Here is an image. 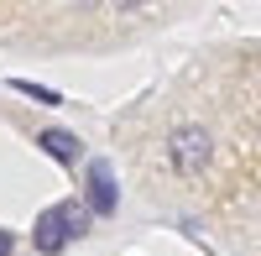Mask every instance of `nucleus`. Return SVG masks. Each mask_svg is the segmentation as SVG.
Wrapping results in <instances>:
<instances>
[{
    "instance_id": "nucleus-1",
    "label": "nucleus",
    "mask_w": 261,
    "mask_h": 256,
    "mask_svg": "<svg viewBox=\"0 0 261 256\" xmlns=\"http://www.w3.org/2000/svg\"><path fill=\"white\" fill-rule=\"evenodd\" d=\"M167 157H172V167H178L183 178H199L214 162V136L204 125H178V131L167 136Z\"/></svg>"
},
{
    "instance_id": "nucleus-2",
    "label": "nucleus",
    "mask_w": 261,
    "mask_h": 256,
    "mask_svg": "<svg viewBox=\"0 0 261 256\" xmlns=\"http://www.w3.org/2000/svg\"><path fill=\"white\" fill-rule=\"evenodd\" d=\"M84 188H89V194H84V204H89V215H115V204H120V194H115V173H110V162H105V157H94L89 162V183H84Z\"/></svg>"
},
{
    "instance_id": "nucleus-3",
    "label": "nucleus",
    "mask_w": 261,
    "mask_h": 256,
    "mask_svg": "<svg viewBox=\"0 0 261 256\" xmlns=\"http://www.w3.org/2000/svg\"><path fill=\"white\" fill-rule=\"evenodd\" d=\"M32 241H37V251H42V256H58L63 246H68V225H63V209H58V204L37 215V225H32Z\"/></svg>"
},
{
    "instance_id": "nucleus-4",
    "label": "nucleus",
    "mask_w": 261,
    "mask_h": 256,
    "mask_svg": "<svg viewBox=\"0 0 261 256\" xmlns=\"http://www.w3.org/2000/svg\"><path fill=\"white\" fill-rule=\"evenodd\" d=\"M37 146H42L53 162H79V136H73V131H58V125H53V131L37 136Z\"/></svg>"
},
{
    "instance_id": "nucleus-5",
    "label": "nucleus",
    "mask_w": 261,
    "mask_h": 256,
    "mask_svg": "<svg viewBox=\"0 0 261 256\" xmlns=\"http://www.w3.org/2000/svg\"><path fill=\"white\" fill-rule=\"evenodd\" d=\"M58 209H63V225H68V241H79V236H89V225H94V215H89V204H84V199H63Z\"/></svg>"
},
{
    "instance_id": "nucleus-6",
    "label": "nucleus",
    "mask_w": 261,
    "mask_h": 256,
    "mask_svg": "<svg viewBox=\"0 0 261 256\" xmlns=\"http://www.w3.org/2000/svg\"><path fill=\"white\" fill-rule=\"evenodd\" d=\"M11 89H16V94H27V99H37V105H58V89H47V84H32V79H16Z\"/></svg>"
},
{
    "instance_id": "nucleus-7",
    "label": "nucleus",
    "mask_w": 261,
    "mask_h": 256,
    "mask_svg": "<svg viewBox=\"0 0 261 256\" xmlns=\"http://www.w3.org/2000/svg\"><path fill=\"white\" fill-rule=\"evenodd\" d=\"M11 246H16V241H11V230H0V256H11Z\"/></svg>"
}]
</instances>
